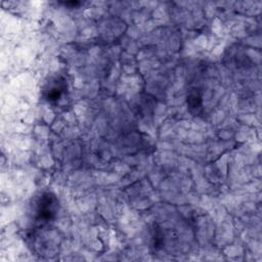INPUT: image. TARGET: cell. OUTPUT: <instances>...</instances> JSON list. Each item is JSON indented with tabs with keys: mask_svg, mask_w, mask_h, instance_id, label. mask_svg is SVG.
I'll return each mask as SVG.
<instances>
[{
	"mask_svg": "<svg viewBox=\"0 0 262 262\" xmlns=\"http://www.w3.org/2000/svg\"><path fill=\"white\" fill-rule=\"evenodd\" d=\"M55 206H56L55 198L51 196L49 193L44 194L41 199V203L38 209L39 217L44 220L50 219L55 213Z\"/></svg>",
	"mask_w": 262,
	"mask_h": 262,
	"instance_id": "cell-1",
	"label": "cell"
}]
</instances>
